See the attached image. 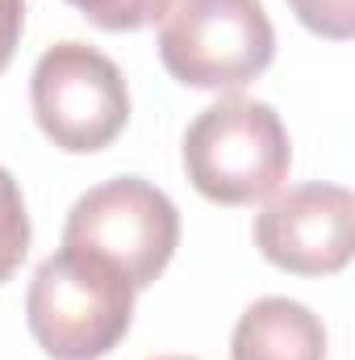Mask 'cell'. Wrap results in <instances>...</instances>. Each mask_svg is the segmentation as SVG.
I'll return each mask as SVG.
<instances>
[{"mask_svg": "<svg viewBox=\"0 0 355 360\" xmlns=\"http://www.w3.org/2000/svg\"><path fill=\"white\" fill-rule=\"evenodd\" d=\"M184 176L213 205H255L284 188L293 143L280 113L243 92L205 105L184 130Z\"/></svg>", "mask_w": 355, "mask_h": 360, "instance_id": "6da1fadb", "label": "cell"}, {"mask_svg": "<svg viewBox=\"0 0 355 360\" xmlns=\"http://www.w3.org/2000/svg\"><path fill=\"white\" fill-rule=\"evenodd\" d=\"M134 285L100 256L63 248L46 256L25 293V323L51 360L109 356L134 319Z\"/></svg>", "mask_w": 355, "mask_h": 360, "instance_id": "7a4b0ae2", "label": "cell"}, {"mask_svg": "<svg viewBox=\"0 0 355 360\" xmlns=\"http://www.w3.org/2000/svg\"><path fill=\"white\" fill-rule=\"evenodd\" d=\"M276 55L264 0H172L159 17V59L188 89L239 92Z\"/></svg>", "mask_w": 355, "mask_h": 360, "instance_id": "3957f363", "label": "cell"}, {"mask_svg": "<svg viewBox=\"0 0 355 360\" xmlns=\"http://www.w3.org/2000/svg\"><path fill=\"white\" fill-rule=\"evenodd\" d=\"M63 248L100 256L134 289H147L163 276L180 248V210L142 176L105 180L72 205Z\"/></svg>", "mask_w": 355, "mask_h": 360, "instance_id": "277c9868", "label": "cell"}, {"mask_svg": "<svg viewBox=\"0 0 355 360\" xmlns=\"http://www.w3.org/2000/svg\"><path fill=\"white\" fill-rule=\"evenodd\" d=\"M38 130L72 155L105 151L130 122V89L121 68L88 42H55L29 76Z\"/></svg>", "mask_w": 355, "mask_h": 360, "instance_id": "5b68a950", "label": "cell"}, {"mask_svg": "<svg viewBox=\"0 0 355 360\" xmlns=\"http://www.w3.org/2000/svg\"><path fill=\"white\" fill-rule=\"evenodd\" d=\"M255 248L267 264L297 276L343 272L355 256V193L343 184H293L255 214Z\"/></svg>", "mask_w": 355, "mask_h": 360, "instance_id": "8992f818", "label": "cell"}, {"mask_svg": "<svg viewBox=\"0 0 355 360\" xmlns=\"http://www.w3.org/2000/svg\"><path fill=\"white\" fill-rule=\"evenodd\" d=\"M230 360H326V327L293 297H260L234 323Z\"/></svg>", "mask_w": 355, "mask_h": 360, "instance_id": "52a82bcc", "label": "cell"}, {"mask_svg": "<svg viewBox=\"0 0 355 360\" xmlns=\"http://www.w3.org/2000/svg\"><path fill=\"white\" fill-rule=\"evenodd\" d=\"M29 252V214H25V197L17 188V180L8 176V168H0V285L21 269Z\"/></svg>", "mask_w": 355, "mask_h": 360, "instance_id": "ba28073f", "label": "cell"}, {"mask_svg": "<svg viewBox=\"0 0 355 360\" xmlns=\"http://www.w3.org/2000/svg\"><path fill=\"white\" fill-rule=\"evenodd\" d=\"M100 30H142L168 13L172 0H67Z\"/></svg>", "mask_w": 355, "mask_h": 360, "instance_id": "9c48e42d", "label": "cell"}, {"mask_svg": "<svg viewBox=\"0 0 355 360\" xmlns=\"http://www.w3.org/2000/svg\"><path fill=\"white\" fill-rule=\"evenodd\" d=\"M297 21L330 42H347L355 34V0H288Z\"/></svg>", "mask_w": 355, "mask_h": 360, "instance_id": "30bf717a", "label": "cell"}, {"mask_svg": "<svg viewBox=\"0 0 355 360\" xmlns=\"http://www.w3.org/2000/svg\"><path fill=\"white\" fill-rule=\"evenodd\" d=\"M25 25V0H0V72L13 63Z\"/></svg>", "mask_w": 355, "mask_h": 360, "instance_id": "8fae6325", "label": "cell"}, {"mask_svg": "<svg viewBox=\"0 0 355 360\" xmlns=\"http://www.w3.org/2000/svg\"><path fill=\"white\" fill-rule=\"evenodd\" d=\"M155 360H192V356H155Z\"/></svg>", "mask_w": 355, "mask_h": 360, "instance_id": "7c38bea8", "label": "cell"}]
</instances>
